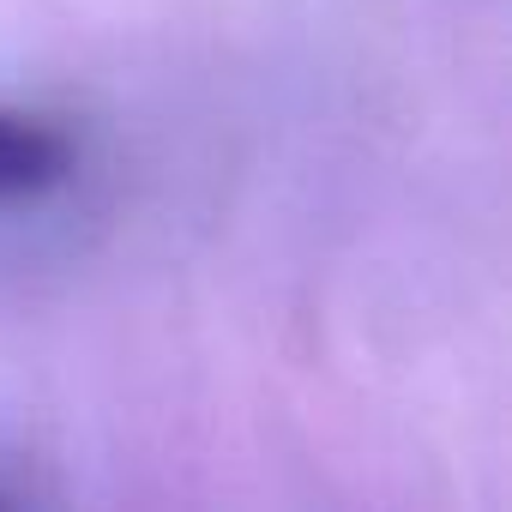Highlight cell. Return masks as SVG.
<instances>
[{
  "label": "cell",
  "mask_w": 512,
  "mask_h": 512,
  "mask_svg": "<svg viewBox=\"0 0 512 512\" xmlns=\"http://www.w3.org/2000/svg\"><path fill=\"white\" fill-rule=\"evenodd\" d=\"M73 175V139L61 121L0 103V211H19L67 187Z\"/></svg>",
  "instance_id": "obj_1"
},
{
  "label": "cell",
  "mask_w": 512,
  "mask_h": 512,
  "mask_svg": "<svg viewBox=\"0 0 512 512\" xmlns=\"http://www.w3.org/2000/svg\"><path fill=\"white\" fill-rule=\"evenodd\" d=\"M7 500H13V494H7V488H0V506H7Z\"/></svg>",
  "instance_id": "obj_2"
}]
</instances>
